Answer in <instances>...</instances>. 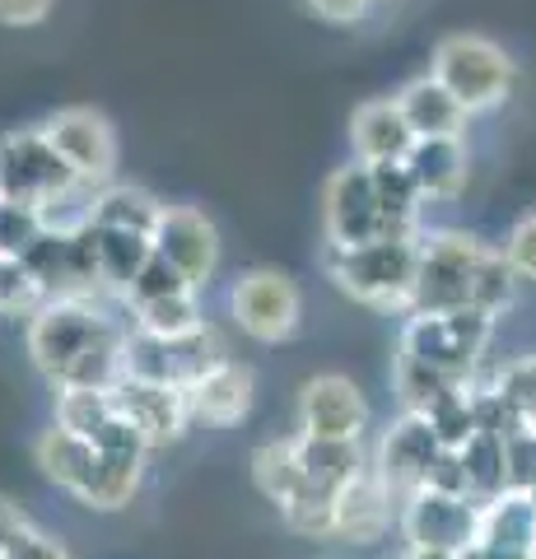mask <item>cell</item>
Segmentation results:
<instances>
[{
	"label": "cell",
	"instance_id": "cell-44",
	"mask_svg": "<svg viewBox=\"0 0 536 559\" xmlns=\"http://www.w3.org/2000/svg\"><path fill=\"white\" fill-rule=\"evenodd\" d=\"M28 527V518H24V509H20V503H14V499H5V495H0V550H5L10 546V540L14 536H20Z\"/></svg>",
	"mask_w": 536,
	"mask_h": 559
},
{
	"label": "cell",
	"instance_id": "cell-21",
	"mask_svg": "<svg viewBox=\"0 0 536 559\" xmlns=\"http://www.w3.org/2000/svg\"><path fill=\"white\" fill-rule=\"evenodd\" d=\"M350 140H355L359 164H402L415 145L396 103H369V108H359L350 121Z\"/></svg>",
	"mask_w": 536,
	"mask_h": 559
},
{
	"label": "cell",
	"instance_id": "cell-34",
	"mask_svg": "<svg viewBox=\"0 0 536 559\" xmlns=\"http://www.w3.org/2000/svg\"><path fill=\"white\" fill-rule=\"evenodd\" d=\"M429 419V429H434V439L443 452H457L466 439L476 433V411H472V388H462V392H448L439 396L434 406L425 411Z\"/></svg>",
	"mask_w": 536,
	"mask_h": 559
},
{
	"label": "cell",
	"instance_id": "cell-22",
	"mask_svg": "<svg viewBox=\"0 0 536 559\" xmlns=\"http://www.w3.org/2000/svg\"><path fill=\"white\" fill-rule=\"evenodd\" d=\"M145 476V452H94V471L75 499H84L90 509H127L131 495L141 489Z\"/></svg>",
	"mask_w": 536,
	"mask_h": 559
},
{
	"label": "cell",
	"instance_id": "cell-45",
	"mask_svg": "<svg viewBox=\"0 0 536 559\" xmlns=\"http://www.w3.org/2000/svg\"><path fill=\"white\" fill-rule=\"evenodd\" d=\"M457 559H536V555H517V550H495V546H466Z\"/></svg>",
	"mask_w": 536,
	"mask_h": 559
},
{
	"label": "cell",
	"instance_id": "cell-4",
	"mask_svg": "<svg viewBox=\"0 0 536 559\" xmlns=\"http://www.w3.org/2000/svg\"><path fill=\"white\" fill-rule=\"evenodd\" d=\"M480 252L486 248L462 234H439L420 242V266H415L406 308L415 318H443V312L472 308V275H476Z\"/></svg>",
	"mask_w": 536,
	"mask_h": 559
},
{
	"label": "cell",
	"instance_id": "cell-42",
	"mask_svg": "<svg viewBox=\"0 0 536 559\" xmlns=\"http://www.w3.org/2000/svg\"><path fill=\"white\" fill-rule=\"evenodd\" d=\"M51 14V0H0V24L5 28H33Z\"/></svg>",
	"mask_w": 536,
	"mask_h": 559
},
{
	"label": "cell",
	"instance_id": "cell-11",
	"mask_svg": "<svg viewBox=\"0 0 536 559\" xmlns=\"http://www.w3.org/2000/svg\"><path fill=\"white\" fill-rule=\"evenodd\" d=\"M439 439H434V429H429V419L425 415H402L396 425L383 433V448H378V466H373V476L383 480V489L392 495V503L402 509V503L415 495V489H425V476H429V466H434L439 457Z\"/></svg>",
	"mask_w": 536,
	"mask_h": 559
},
{
	"label": "cell",
	"instance_id": "cell-20",
	"mask_svg": "<svg viewBox=\"0 0 536 559\" xmlns=\"http://www.w3.org/2000/svg\"><path fill=\"white\" fill-rule=\"evenodd\" d=\"M392 103H396V112H402V121L410 127L415 140L457 135V131H462V121H466V112L457 108V98L448 94L434 75L410 80L406 90H402V98H392Z\"/></svg>",
	"mask_w": 536,
	"mask_h": 559
},
{
	"label": "cell",
	"instance_id": "cell-46",
	"mask_svg": "<svg viewBox=\"0 0 536 559\" xmlns=\"http://www.w3.org/2000/svg\"><path fill=\"white\" fill-rule=\"evenodd\" d=\"M402 559H457V555H439V550H406Z\"/></svg>",
	"mask_w": 536,
	"mask_h": 559
},
{
	"label": "cell",
	"instance_id": "cell-6",
	"mask_svg": "<svg viewBox=\"0 0 536 559\" xmlns=\"http://www.w3.org/2000/svg\"><path fill=\"white\" fill-rule=\"evenodd\" d=\"M224 341L215 336L211 326L192 331V336H172V341H159V336H127V355H122V378H141V382H159V388H178L187 392L196 378H205L224 364Z\"/></svg>",
	"mask_w": 536,
	"mask_h": 559
},
{
	"label": "cell",
	"instance_id": "cell-7",
	"mask_svg": "<svg viewBox=\"0 0 536 559\" xmlns=\"http://www.w3.org/2000/svg\"><path fill=\"white\" fill-rule=\"evenodd\" d=\"M75 182L65 159L47 145L43 131H5L0 135V201L38 210L47 197H57Z\"/></svg>",
	"mask_w": 536,
	"mask_h": 559
},
{
	"label": "cell",
	"instance_id": "cell-37",
	"mask_svg": "<svg viewBox=\"0 0 536 559\" xmlns=\"http://www.w3.org/2000/svg\"><path fill=\"white\" fill-rule=\"evenodd\" d=\"M192 285L168 266V261L159 257V252H150V261L141 266V275L127 285V299H131V308H141V304H154V299H168V294H187Z\"/></svg>",
	"mask_w": 536,
	"mask_h": 559
},
{
	"label": "cell",
	"instance_id": "cell-14",
	"mask_svg": "<svg viewBox=\"0 0 536 559\" xmlns=\"http://www.w3.org/2000/svg\"><path fill=\"white\" fill-rule=\"evenodd\" d=\"M326 234L336 248H359V242H388L383 215L373 205V187H369V168L350 164L326 182Z\"/></svg>",
	"mask_w": 536,
	"mask_h": 559
},
{
	"label": "cell",
	"instance_id": "cell-17",
	"mask_svg": "<svg viewBox=\"0 0 536 559\" xmlns=\"http://www.w3.org/2000/svg\"><path fill=\"white\" fill-rule=\"evenodd\" d=\"M187 411H192V419H205V425H238L252 411V373L238 369L234 359L215 364L211 373L187 388Z\"/></svg>",
	"mask_w": 536,
	"mask_h": 559
},
{
	"label": "cell",
	"instance_id": "cell-35",
	"mask_svg": "<svg viewBox=\"0 0 536 559\" xmlns=\"http://www.w3.org/2000/svg\"><path fill=\"white\" fill-rule=\"evenodd\" d=\"M509 299H513V266L495 252H480L476 275H472V308L495 318L499 308H509Z\"/></svg>",
	"mask_w": 536,
	"mask_h": 559
},
{
	"label": "cell",
	"instance_id": "cell-29",
	"mask_svg": "<svg viewBox=\"0 0 536 559\" xmlns=\"http://www.w3.org/2000/svg\"><path fill=\"white\" fill-rule=\"evenodd\" d=\"M252 480L271 503H289L303 489V466L294 439H271L252 452Z\"/></svg>",
	"mask_w": 536,
	"mask_h": 559
},
{
	"label": "cell",
	"instance_id": "cell-13",
	"mask_svg": "<svg viewBox=\"0 0 536 559\" xmlns=\"http://www.w3.org/2000/svg\"><path fill=\"white\" fill-rule=\"evenodd\" d=\"M112 396V411L127 419V425L141 433L145 448H164V443H178L187 419V392L178 388H159V382H141V378H122L117 388L108 392Z\"/></svg>",
	"mask_w": 536,
	"mask_h": 559
},
{
	"label": "cell",
	"instance_id": "cell-33",
	"mask_svg": "<svg viewBox=\"0 0 536 559\" xmlns=\"http://www.w3.org/2000/svg\"><path fill=\"white\" fill-rule=\"evenodd\" d=\"M281 513H285V527L308 536V540L336 536V495H322V489H308L303 485L289 503H281Z\"/></svg>",
	"mask_w": 536,
	"mask_h": 559
},
{
	"label": "cell",
	"instance_id": "cell-36",
	"mask_svg": "<svg viewBox=\"0 0 536 559\" xmlns=\"http://www.w3.org/2000/svg\"><path fill=\"white\" fill-rule=\"evenodd\" d=\"M495 392H499V401H504V406L517 415V425L536 429V359L509 364V369L495 378Z\"/></svg>",
	"mask_w": 536,
	"mask_h": 559
},
{
	"label": "cell",
	"instance_id": "cell-19",
	"mask_svg": "<svg viewBox=\"0 0 536 559\" xmlns=\"http://www.w3.org/2000/svg\"><path fill=\"white\" fill-rule=\"evenodd\" d=\"M476 546L536 555V503H532L527 495H517V489H504L499 499L480 503Z\"/></svg>",
	"mask_w": 536,
	"mask_h": 559
},
{
	"label": "cell",
	"instance_id": "cell-25",
	"mask_svg": "<svg viewBox=\"0 0 536 559\" xmlns=\"http://www.w3.org/2000/svg\"><path fill=\"white\" fill-rule=\"evenodd\" d=\"M299 448V466H303V485L322 489V495H336V489L350 485L365 457H359V443H332V439H294Z\"/></svg>",
	"mask_w": 536,
	"mask_h": 559
},
{
	"label": "cell",
	"instance_id": "cell-28",
	"mask_svg": "<svg viewBox=\"0 0 536 559\" xmlns=\"http://www.w3.org/2000/svg\"><path fill=\"white\" fill-rule=\"evenodd\" d=\"M94 252H98V285L103 289H122L135 275H141V266L150 261V238L141 234H122V229H94Z\"/></svg>",
	"mask_w": 536,
	"mask_h": 559
},
{
	"label": "cell",
	"instance_id": "cell-43",
	"mask_svg": "<svg viewBox=\"0 0 536 559\" xmlns=\"http://www.w3.org/2000/svg\"><path fill=\"white\" fill-rule=\"evenodd\" d=\"M308 5H313V14L326 24H355L369 0H308Z\"/></svg>",
	"mask_w": 536,
	"mask_h": 559
},
{
	"label": "cell",
	"instance_id": "cell-26",
	"mask_svg": "<svg viewBox=\"0 0 536 559\" xmlns=\"http://www.w3.org/2000/svg\"><path fill=\"white\" fill-rule=\"evenodd\" d=\"M159 215H164V205L141 187H103L94 201V229H122V234L150 238Z\"/></svg>",
	"mask_w": 536,
	"mask_h": 559
},
{
	"label": "cell",
	"instance_id": "cell-40",
	"mask_svg": "<svg viewBox=\"0 0 536 559\" xmlns=\"http://www.w3.org/2000/svg\"><path fill=\"white\" fill-rule=\"evenodd\" d=\"M504 261L513 266V275H527V280H536V215H527V219L513 229Z\"/></svg>",
	"mask_w": 536,
	"mask_h": 559
},
{
	"label": "cell",
	"instance_id": "cell-10",
	"mask_svg": "<svg viewBox=\"0 0 536 559\" xmlns=\"http://www.w3.org/2000/svg\"><path fill=\"white\" fill-rule=\"evenodd\" d=\"M47 145L61 154L65 168L80 182H108L117 168V135L108 127V117H98L94 108H65L43 127Z\"/></svg>",
	"mask_w": 536,
	"mask_h": 559
},
{
	"label": "cell",
	"instance_id": "cell-12",
	"mask_svg": "<svg viewBox=\"0 0 536 559\" xmlns=\"http://www.w3.org/2000/svg\"><path fill=\"white\" fill-rule=\"evenodd\" d=\"M299 425L303 439H332V443H359L369 425V406L359 388L341 373L308 378L299 392Z\"/></svg>",
	"mask_w": 536,
	"mask_h": 559
},
{
	"label": "cell",
	"instance_id": "cell-9",
	"mask_svg": "<svg viewBox=\"0 0 536 559\" xmlns=\"http://www.w3.org/2000/svg\"><path fill=\"white\" fill-rule=\"evenodd\" d=\"M229 308L238 326L248 331L252 341H289L294 326H299V289H294V280L281 275V271H252L234 285L229 294Z\"/></svg>",
	"mask_w": 536,
	"mask_h": 559
},
{
	"label": "cell",
	"instance_id": "cell-3",
	"mask_svg": "<svg viewBox=\"0 0 536 559\" xmlns=\"http://www.w3.org/2000/svg\"><path fill=\"white\" fill-rule=\"evenodd\" d=\"M490 331H495V318H486L476 308H457V312H443V318H410L402 331V355L396 359H410L420 369L443 373L457 388H466L472 369L490 345Z\"/></svg>",
	"mask_w": 536,
	"mask_h": 559
},
{
	"label": "cell",
	"instance_id": "cell-15",
	"mask_svg": "<svg viewBox=\"0 0 536 559\" xmlns=\"http://www.w3.org/2000/svg\"><path fill=\"white\" fill-rule=\"evenodd\" d=\"M150 248L159 252L192 289L201 280H211L215 257H219L215 224L205 219L201 210H164L159 224H154V234H150Z\"/></svg>",
	"mask_w": 536,
	"mask_h": 559
},
{
	"label": "cell",
	"instance_id": "cell-32",
	"mask_svg": "<svg viewBox=\"0 0 536 559\" xmlns=\"http://www.w3.org/2000/svg\"><path fill=\"white\" fill-rule=\"evenodd\" d=\"M112 415L117 411H112V396L108 392H84V388H75V392H61L57 396V429L75 433V439H84V443H94L98 429L108 425Z\"/></svg>",
	"mask_w": 536,
	"mask_h": 559
},
{
	"label": "cell",
	"instance_id": "cell-31",
	"mask_svg": "<svg viewBox=\"0 0 536 559\" xmlns=\"http://www.w3.org/2000/svg\"><path fill=\"white\" fill-rule=\"evenodd\" d=\"M94 201H98V187L75 178L65 191H57V197H47V201L38 205L43 234L71 238V234H80V229H90V224H94Z\"/></svg>",
	"mask_w": 536,
	"mask_h": 559
},
{
	"label": "cell",
	"instance_id": "cell-41",
	"mask_svg": "<svg viewBox=\"0 0 536 559\" xmlns=\"http://www.w3.org/2000/svg\"><path fill=\"white\" fill-rule=\"evenodd\" d=\"M0 559H71V555H65V550H61V546H57V540H51V536L33 532V527H24L20 536L10 540L5 550H0Z\"/></svg>",
	"mask_w": 536,
	"mask_h": 559
},
{
	"label": "cell",
	"instance_id": "cell-39",
	"mask_svg": "<svg viewBox=\"0 0 536 559\" xmlns=\"http://www.w3.org/2000/svg\"><path fill=\"white\" fill-rule=\"evenodd\" d=\"M28 308H43L38 280L24 271V261L0 257V312H28Z\"/></svg>",
	"mask_w": 536,
	"mask_h": 559
},
{
	"label": "cell",
	"instance_id": "cell-8",
	"mask_svg": "<svg viewBox=\"0 0 536 559\" xmlns=\"http://www.w3.org/2000/svg\"><path fill=\"white\" fill-rule=\"evenodd\" d=\"M476 522H480V503L462 495L415 489L402 503V536L410 540V550L462 555L466 546H476Z\"/></svg>",
	"mask_w": 536,
	"mask_h": 559
},
{
	"label": "cell",
	"instance_id": "cell-5",
	"mask_svg": "<svg viewBox=\"0 0 536 559\" xmlns=\"http://www.w3.org/2000/svg\"><path fill=\"white\" fill-rule=\"evenodd\" d=\"M434 80L457 98L462 112H480V108H495V103L509 94L513 61L490 38L453 33V38L439 47V57H434Z\"/></svg>",
	"mask_w": 536,
	"mask_h": 559
},
{
	"label": "cell",
	"instance_id": "cell-30",
	"mask_svg": "<svg viewBox=\"0 0 536 559\" xmlns=\"http://www.w3.org/2000/svg\"><path fill=\"white\" fill-rule=\"evenodd\" d=\"M201 308H196V294H168V299H154V304H141L135 308V331L141 336H159V341H172V336H192L201 331Z\"/></svg>",
	"mask_w": 536,
	"mask_h": 559
},
{
	"label": "cell",
	"instance_id": "cell-23",
	"mask_svg": "<svg viewBox=\"0 0 536 559\" xmlns=\"http://www.w3.org/2000/svg\"><path fill=\"white\" fill-rule=\"evenodd\" d=\"M365 168H369L373 205H378V215H383L388 242L415 238V210H420V191H415L406 164H365Z\"/></svg>",
	"mask_w": 536,
	"mask_h": 559
},
{
	"label": "cell",
	"instance_id": "cell-27",
	"mask_svg": "<svg viewBox=\"0 0 536 559\" xmlns=\"http://www.w3.org/2000/svg\"><path fill=\"white\" fill-rule=\"evenodd\" d=\"M38 466H43L47 480H57L61 489L80 495L84 480H90V471H94V443H84V439H75V433L51 425L38 439Z\"/></svg>",
	"mask_w": 536,
	"mask_h": 559
},
{
	"label": "cell",
	"instance_id": "cell-1",
	"mask_svg": "<svg viewBox=\"0 0 536 559\" xmlns=\"http://www.w3.org/2000/svg\"><path fill=\"white\" fill-rule=\"evenodd\" d=\"M131 331L94 299H51L28 322V355L61 392H112Z\"/></svg>",
	"mask_w": 536,
	"mask_h": 559
},
{
	"label": "cell",
	"instance_id": "cell-38",
	"mask_svg": "<svg viewBox=\"0 0 536 559\" xmlns=\"http://www.w3.org/2000/svg\"><path fill=\"white\" fill-rule=\"evenodd\" d=\"M43 234V224H38V210H28V205H5L0 201V257H10V261H20L33 242H38Z\"/></svg>",
	"mask_w": 536,
	"mask_h": 559
},
{
	"label": "cell",
	"instance_id": "cell-16",
	"mask_svg": "<svg viewBox=\"0 0 536 559\" xmlns=\"http://www.w3.org/2000/svg\"><path fill=\"white\" fill-rule=\"evenodd\" d=\"M388 527H392V495L365 466L350 485L336 489V536L350 540V546H373V540H383Z\"/></svg>",
	"mask_w": 536,
	"mask_h": 559
},
{
	"label": "cell",
	"instance_id": "cell-18",
	"mask_svg": "<svg viewBox=\"0 0 536 559\" xmlns=\"http://www.w3.org/2000/svg\"><path fill=\"white\" fill-rule=\"evenodd\" d=\"M406 173L420 201H448L462 191V178H466V150L457 135H439V140H415L410 154H406Z\"/></svg>",
	"mask_w": 536,
	"mask_h": 559
},
{
	"label": "cell",
	"instance_id": "cell-2",
	"mask_svg": "<svg viewBox=\"0 0 536 559\" xmlns=\"http://www.w3.org/2000/svg\"><path fill=\"white\" fill-rule=\"evenodd\" d=\"M415 266H420V238L396 242H359V248H326V271L336 285L359 304L373 308H406Z\"/></svg>",
	"mask_w": 536,
	"mask_h": 559
},
{
	"label": "cell",
	"instance_id": "cell-24",
	"mask_svg": "<svg viewBox=\"0 0 536 559\" xmlns=\"http://www.w3.org/2000/svg\"><path fill=\"white\" fill-rule=\"evenodd\" d=\"M457 462L466 476V499L490 503L509 489V457H504V439H499V433L476 429L472 439L457 448Z\"/></svg>",
	"mask_w": 536,
	"mask_h": 559
}]
</instances>
